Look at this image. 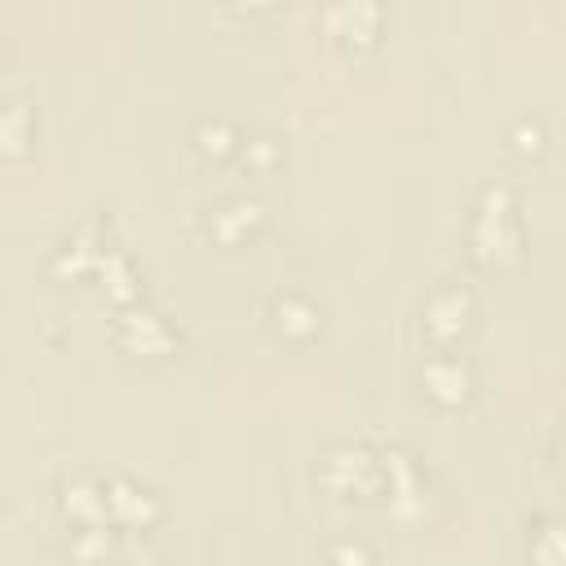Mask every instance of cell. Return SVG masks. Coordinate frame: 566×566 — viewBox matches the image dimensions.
<instances>
[{
	"mask_svg": "<svg viewBox=\"0 0 566 566\" xmlns=\"http://www.w3.org/2000/svg\"><path fill=\"white\" fill-rule=\"evenodd\" d=\"M106 243V230H102V221L97 217H88V221H80L53 252H49V274H57V279H84L88 270H93V256H97V248Z\"/></svg>",
	"mask_w": 566,
	"mask_h": 566,
	"instance_id": "8fae6325",
	"label": "cell"
},
{
	"mask_svg": "<svg viewBox=\"0 0 566 566\" xmlns=\"http://www.w3.org/2000/svg\"><path fill=\"white\" fill-rule=\"evenodd\" d=\"M380 451V469H385V495L394 504L398 517H411V504L424 500V464L416 460V451H407L402 442L376 447Z\"/></svg>",
	"mask_w": 566,
	"mask_h": 566,
	"instance_id": "30bf717a",
	"label": "cell"
},
{
	"mask_svg": "<svg viewBox=\"0 0 566 566\" xmlns=\"http://www.w3.org/2000/svg\"><path fill=\"white\" fill-rule=\"evenodd\" d=\"M265 323L274 327V336L292 340V345H305V340H314L323 332V305L314 296L287 287V292H274L265 301Z\"/></svg>",
	"mask_w": 566,
	"mask_h": 566,
	"instance_id": "9c48e42d",
	"label": "cell"
},
{
	"mask_svg": "<svg viewBox=\"0 0 566 566\" xmlns=\"http://www.w3.org/2000/svg\"><path fill=\"white\" fill-rule=\"evenodd\" d=\"M265 217H270V212H265V203H261L256 195H226V199L199 208V230H203L212 243L234 248V243L252 239V234L265 226Z\"/></svg>",
	"mask_w": 566,
	"mask_h": 566,
	"instance_id": "ba28073f",
	"label": "cell"
},
{
	"mask_svg": "<svg viewBox=\"0 0 566 566\" xmlns=\"http://www.w3.org/2000/svg\"><path fill=\"white\" fill-rule=\"evenodd\" d=\"M509 146H513V155H522V159H539L544 146H548L544 119H539V115H517L513 128H509Z\"/></svg>",
	"mask_w": 566,
	"mask_h": 566,
	"instance_id": "d6986e66",
	"label": "cell"
},
{
	"mask_svg": "<svg viewBox=\"0 0 566 566\" xmlns=\"http://www.w3.org/2000/svg\"><path fill=\"white\" fill-rule=\"evenodd\" d=\"M133 566H155V562H150V557H137V562H133Z\"/></svg>",
	"mask_w": 566,
	"mask_h": 566,
	"instance_id": "ffe728a7",
	"label": "cell"
},
{
	"mask_svg": "<svg viewBox=\"0 0 566 566\" xmlns=\"http://www.w3.org/2000/svg\"><path fill=\"white\" fill-rule=\"evenodd\" d=\"M106 517L115 531H150L164 517V495L133 473H106Z\"/></svg>",
	"mask_w": 566,
	"mask_h": 566,
	"instance_id": "52a82bcc",
	"label": "cell"
},
{
	"mask_svg": "<svg viewBox=\"0 0 566 566\" xmlns=\"http://www.w3.org/2000/svg\"><path fill=\"white\" fill-rule=\"evenodd\" d=\"M464 234H469V256L478 265H491V270L517 265L522 252H526V230H522V208H517L513 186L486 181L473 199Z\"/></svg>",
	"mask_w": 566,
	"mask_h": 566,
	"instance_id": "6da1fadb",
	"label": "cell"
},
{
	"mask_svg": "<svg viewBox=\"0 0 566 566\" xmlns=\"http://www.w3.org/2000/svg\"><path fill=\"white\" fill-rule=\"evenodd\" d=\"M53 500H57V513L66 522V535H80V531H115L111 517H106V473H97V469H71V473L57 478Z\"/></svg>",
	"mask_w": 566,
	"mask_h": 566,
	"instance_id": "5b68a950",
	"label": "cell"
},
{
	"mask_svg": "<svg viewBox=\"0 0 566 566\" xmlns=\"http://www.w3.org/2000/svg\"><path fill=\"white\" fill-rule=\"evenodd\" d=\"M314 478L323 491L332 495H385V469H380V451L367 442H336L318 455Z\"/></svg>",
	"mask_w": 566,
	"mask_h": 566,
	"instance_id": "7a4b0ae2",
	"label": "cell"
},
{
	"mask_svg": "<svg viewBox=\"0 0 566 566\" xmlns=\"http://www.w3.org/2000/svg\"><path fill=\"white\" fill-rule=\"evenodd\" d=\"M478 323V296L464 287V283H438L424 292V305H420V332L433 349H455Z\"/></svg>",
	"mask_w": 566,
	"mask_h": 566,
	"instance_id": "277c9868",
	"label": "cell"
},
{
	"mask_svg": "<svg viewBox=\"0 0 566 566\" xmlns=\"http://www.w3.org/2000/svg\"><path fill=\"white\" fill-rule=\"evenodd\" d=\"M526 557L531 566H562V517L557 513H539L526 526Z\"/></svg>",
	"mask_w": 566,
	"mask_h": 566,
	"instance_id": "9a60e30c",
	"label": "cell"
},
{
	"mask_svg": "<svg viewBox=\"0 0 566 566\" xmlns=\"http://www.w3.org/2000/svg\"><path fill=\"white\" fill-rule=\"evenodd\" d=\"M323 22H327V31H332L336 40L367 44V40L376 35V27H380V9H376V4H363V0H354V4H332V9L323 13Z\"/></svg>",
	"mask_w": 566,
	"mask_h": 566,
	"instance_id": "5bb4252c",
	"label": "cell"
},
{
	"mask_svg": "<svg viewBox=\"0 0 566 566\" xmlns=\"http://www.w3.org/2000/svg\"><path fill=\"white\" fill-rule=\"evenodd\" d=\"M31 106L22 97H0V150H22L31 137Z\"/></svg>",
	"mask_w": 566,
	"mask_h": 566,
	"instance_id": "2e32d148",
	"label": "cell"
},
{
	"mask_svg": "<svg viewBox=\"0 0 566 566\" xmlns=\"http://www.w3.org/2000/svg\"><path fill=\"white\" fill-rule=\"evenodd\" d=\"M416 385H420V394H424L433 407L455 411V407H464V402L473 398L478 376H473V363H469L464 354H455V349H433V354L420 363Z\"/></svg>",
	"mask_w": 566,
	"mask_h": 566,
	"instance_id": "8992f818",
	"label": "cell"
},
{
	"mask_svg": "<svg viewBox=\"0 0 566 566\" xmlns=\"http://www.w3.org/2000/svg\"><path fill=\"white\" fill-rule=\"evenodd\" d=\"M279 159H283V146H279L270 133H243V146H239V155H234V164H239L243 172H270Z\"/></svg>",
	"mask_w": 566,
	"mask_h": 566,
	"instance_id": "e0dca14e",
	"label": "cell"
},
{
	"mask_svg": "<svg viewBox=\"0 0 566 566\" xmlns=\"http://www.w3.org/2000/svg\"><path fill=\"white\" fill-rule=\"evenodd\" d=\"M327 566H380V553L363 535H336L327 539Z\"/></svg>",
	"mask_w": 566,
	"mask_h": 566,
	"instance_id": "ac0fdd59",
	"label": "cell"
},
{
	"mask_svg": "<svg viewBox=\"0 0 566 566\" xmlns=\"http://www.w3.org/2000/svg\"><path fill=\"white\" fill-rule=\"evenodd\" d=\"M190 146L208 164H230L239 155V146H243V128L234 119H226V115H203L195 124V133H190Z\"/></svg>",
	"mask_w": 566,
	"mask_h": 566,
	"instance_id": "4fadbf2b",
	"label": "cell"
},
{
	"mask_svg": "<svg viewBox=\"0 0 566 566\" xmlns=\"http://www.w3.org/2000/svg\"><path fill=\"white\" fill-rule=\"evenodd\" d=\"M93 279H97V287L115 301V305H128V301H142V274H137V265H133V256L119 248V243H102L97 248V256H93V270H88Z\"/></svg>",
	"mask_w": 566,
	"mask_h": 566,
	"instance_id": "7c38bea8",
	"label": "cell"
},
{
	"mask_svg": "<svg viewBox=\"0 0 566 566\" xmlns=\"http://www.w3.org/2000/svg\"><path fill=\"white\" fill-rule=\"evenodd\" d=\"M111 340L137 358H168L181 345V327L164 310H155L146 301H128L111 318Z\"/></svg>",
	"mask_w": 566,
	"mask_h": 566,
	"instance_id": "3957f363",
	"label": "cell"
}]
</instances>
